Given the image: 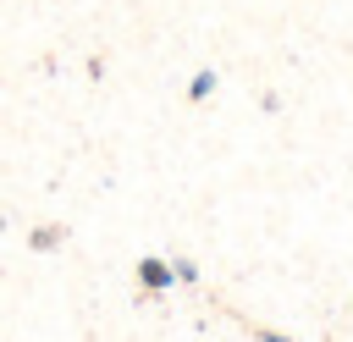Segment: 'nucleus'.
Here are the masks:
<instances>
[{
  "instance_id": "1",
  "label": "nucleus",
  "mask_w": 353,
  "mask_h": 342,
  "mask_svg": "<svg viewBox=\"0 0 353 342\" xmlns=\"http://www.w3.org/2000/svg\"><path fill=\"white\" fill-rule=\"evenodd\" d=\"M138 276H143V287H154V292H160V287H171V270H165L160 259H143V265H138Z\"/></svg>"
},
{
  "instance_id": "2",
  "label": "nucleus",
  "mask_w": 353,
  "mask_h": 342,
  "mask_svg": "<svg viewBox=\"0 0 353 342\" xmlns=\"http://www.w3.org/2000/svg\"><path fill=\"white\" fill-rule=\"evenodd\" d=\"M61 237H66V232H61V226H39V232H33V237H28V243H33V248H55V243H61Z\"/></svg>"
}]
</instances>
